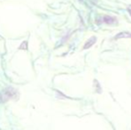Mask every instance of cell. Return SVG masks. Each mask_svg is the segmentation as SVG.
Wrapping results in <instances>:
<instances>
[{"mask_svg":"<svg viewBox=\"0 0 131 130\" xmlns=\"http://www.w3.org/2000/svg\"><path fill=\"white\" fill-rule=\"evenodd\" d=\"M117 21V19L112 16H109V15H104L103 16L102 18V22L107 23V24H112V23H114Z\"/></svg>","mask_w":131,"mask_h":130,"instance_id":"1","label":"cell"},{"mask_svg":"<svg viewBox=\"0 0 131 130\" xmlns=\"http://www.w3.org/2000/svg\"><path fill=\"white\" fill-rule=\"evenodd\" d=\"M95 40H96V38H91L88 41V43L85 45V46H84V49H86V48H89L90 46H92V45H94V44L95 43Z\"/></svg>","mask_w":131,"mask_h":130,"instance_id":"2","label":"cell"}]
</instances>
